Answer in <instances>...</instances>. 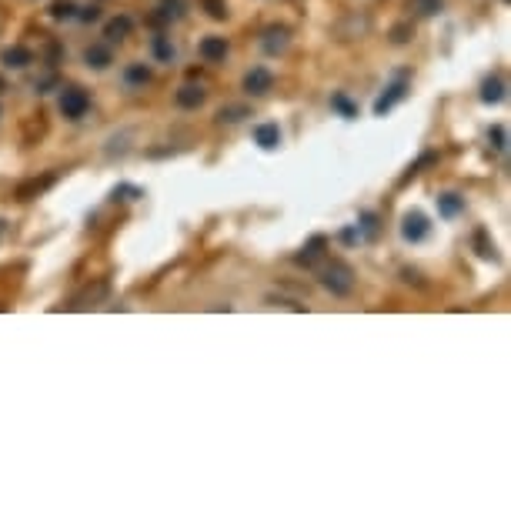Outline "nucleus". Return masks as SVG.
Here are the masks:
<instances>
[{
    "instance_id": "11",
    "label": "nucleus",
    "mask_w": 511,
    "mask_h": 511,
    "mask_svg": "<svg viewBox=\"0 0 511 511\" xmlns=\"http://www.w3.org/2000/svg\"><path fill=\"white\" fill-rule=\"evenodd\" d=\"M461 211H464V197H458V194H441V197H438V214H441V218H458Z\"/></svg>"
},
{
    "instance_id": "1",
    "label": "nucleus",
    "mask_w": 511,
    "mask_h": 511,
    "mask_svg": "<svg viewBox=\"0 0 511 511\" xmlns=\"http://www.w3.org/2000/svg\"><path fill=\"white\" fill-rule=\"evenodd\" d=\"M318 278H321V284H324V291H331L334 297H347V294L355 291V271L347 268L345 261L324 264Z\"/></svg>"
},
{
    "instance_id": "22",
    "label": "nucleus",
    "mask_w": 511,
    "mask_h": 511,
    "mask_svg": "<svg viewBox=\"0 0 511 511\" xmlns=\"http://www.w3.org/2000/svg\"><path fill=\"white\" fill-rule=\"evenodd\" d=\"M361 230H364V234H368V238H374V234H378V218H374V214H371V211H364V214H361L358 234H361Z\"/></svg>"
},
{
    "instance_id": "19",
    "label": "nucleus",
    "mask_w": 511,
    "mask_h": 511,
    "mask_svg": "<svg viewBox=\"0 0 511 511\" xmlns=\"http://www.w3.org/2000/svg\"><path fill=\"white\" fill-rule=\"evenodd\" d=\"M488 141H491L495 151H505V147H508V130L501 128V124H495V128L488 130Z\"/></svg>"
},
{
    "instance_id": "21",
    "label": "nucleus",
    "mask_w": 511,
    "mask_h": 511,
    "mask_svg": "<svg viewBox=\"0 0 511 511\" xmlns=\"http://www.w3.org/2000/svg\"><path fill=\"white\" fill-rule=\"evenodd\" d=\"M74 4H70V0H57V4H54L51 7V17H57V20H67V17H74Z\"/></svg>"
},
{
    "instance_id": "20",
    "label": "nucleus",
    "mask_w": 511,
    "mask_h": 511,
    "mask_svg": "<svg viewBox=\"0 0 511 511\" xmlns=\"http://www.w3.org/2000/svg\"><path fill=\"white\" fill-rule=\"evenodd\" d=\"M441 0H414V11L424 13V17H435V13H441Z\"/></svg>"
},
{
    "instance_id": "10",
    "label": "nucleus",
    "mask_w": 511,
    "mask_h": 511,
    "mask_svg": "<svg viewBox=\"0 0 511 511\" xmlns=\"http://www.w3.org/2000/svg\"><path fill=\"white\" fill-rule=\"evenodd\" d=\"M204 87L201 84H184V87L178 90V104L180 107H187V111H194V107H201L204 104Z\"/></svg>"
},
{
    "instance_id": "24",
    "label": "nucleus",
    "mask_w": 511,
    "mask_h": 511,
    "mask_svg": "<svg viewBox=\"0 0 511 511\" xmlns=\"http://www.w3.org/2000/svg\"><path fill=\"white\" fill-rule=\"evenodd\" d=\"M241 117H247V111L244 107H228V111H221L218 121L221 124H234V121H241Z\"/></svg>"
},
{
    "instance_id": "13",
    "label": "nucleus",
    "mask_w": 511,
    "mask_h": 511,
    "mask_svg": "<svg viewBox=\"0 0 511 511\" xmlns=\"http://www.w3.org/2000/svg\"><path fill=\"white\" fill-rule=\"evenodd\" d=\"M481 101L485 104H501L505 101V80L501 77H488L481 84Z\"/></svg>"
},
{
    "instance_id": "16",
    "label": "nucleus",
    "mask_w": 511,
    "mask_h": 511,
    "mask_svg": "<svg viewBox=\"0 0 511 511\" xmlns=\"http://www.w3.org/2000/svg\"><path fill=\"white\" fill-rule=\"evenodd\" d=\"M331 107H334V111H338L341 117H347V121H351V117H358V107L347 101L345 94H334V97H331Z\"/></svg>"
},
{
    "instance_id": "5",
    "label": "nucleus",
    "mask_w": 511,
    "mask_h": 511,
    "mask_svg": "<svg viewBox=\"0 0 511 511\" xmlns=\"http://www.w3.org/2000/svg\"><path fill=\"white\" fill-rule=\"evenodd\" d=\"M405 94H408V80H401V77H398L395 84H388V87H384V94L374 101V114L381 117L384 111H391L398 101H405Z\"/></svg>"
},
{
    "instance_id": "8",
    "label": "nucleus",
    "mask_w": 511,
    "mask_h": 511,
    "mask_svg": "<svg viewBox=\"0 0 511 511\" xmlns=\"http://www.w3.org/2000/svg\"><path fill=\"white\" fill-rule=\"evenodd\" d=\"M254 141H257V147L274 151V147L281 144V128H278V124H257V128H254Z\"/></svg>"
},
{
    "instance_id": "23",
    "label": "nucleus",
    "mask_w": 511,
    "mask_h": 511,
    "mask_svg": "<svg viewBox=\"0 0 511 511\" xmlns=\"http://www.w3.org/2000/svg\"><path fill=\"white\" fill-rule=\"evenodd\" d=\"M154 54H157L161 61H174V47H171L164 37H154Z\"/></svg>"
},
{
    "instance_id": "25",
    "label": "nucleus",
    "mask_w": 511,
    "mask_h": 511,
    "mask_svg": "<svg viewBox=\"0 0 511 511\" xmlns=\"http://www.w3.org/2000/svg\"><path fill=\"white\" fill-rule=\"evenodd\" d=\"M207 7H211L207 13H211V17H218V20H221V17H228V7H224L221 0H207Z\"/></svg>"
},
{
    "instance_id": "3",
    "label": "nucleus",
    "mask_w": 511,
    "mask_h": 511,
    "mask_svg": "<svg viewBox=\"0 0 511 511\" xmlns=\"http://www.w3.org/2000/svg\"><path fill=\"white\" fill-rule=\"evenodd\" d=\"M428 230H431V224H428V218H424L421 211H408L405 218H401V238L411 244H418L428 238Z\"/></svg>"
},
{
    "instance_id": "17",
    "label": "nucleus",
    "mask_w": 511,
    "mask_h": 511,
    "mask_svg": "<svg viewBox=\"0 0 511 511\" xmlns=\"http://www.w3.org/2000/svg\"><path fill=\"white\" fill-rule=\"evenodd\" d=\"M184 13V0H161V20H178Z\"/></svg>"
},
{
    "instance_id": "15",
    "label": "nucleus",
    "mask_w": 511,
    "mask_h": 511,
    "mask_svg": "<svg viewBox=\"0 0 511 511\" xmlns=\"http://www.w3.org/2000/svg\"><path fill=\"white\" fill-rule=\"evenodd\" d=\"M51 184H54V174H47L44 180H30V184H24V187L17 191V197H20V201H30V194H40L44 187H51Z\"/></svg>"
},
{
    "instance_id": "14",
    "label": "nucleus",
    "mask_w": 511,
    "mask_h": 511,
    "mask_svg": "<svg viewBox=\"0 0 511 511\" xmlns=\"http://www.w3.org/2000/svg\"><path fill=\"white\" fill-rule=\"evenodd\" d=\"M124 80H128V87H144L147 80H151V70L144 64H130L128 74H124Z\"/></svg>"
},
{
    "instance_id": "12",
    "label": "nucleus",
    "mask_w": 511,
    "mask_h": 511,
    "mask_svg": "<svg viewBox=\"0 0 511 511\" xmlns=\"http://www.w3.org/2000/svg\"><path fill=\"white\" fill-rule=\"evenodd\" d=\"M84 61H87V67H94V70H104L114 57H111V51H107L104 44H90L87 51H84Z\"/></svg>"
},
{
    "instance_id": "9",
    "label": "nucleus",
    "mask_w": 511,
    "mask_h": 511,
    "mask_svg": "<svg viewBox=\"0 0 511 511\" xmlns=\"http://www.w3.org/2000/svg\"><path fill=\"white\" fill-rule=\"evenodd\" d=\"M130 27H134V20H130L128 13H121V17H114L111 24L104 27V37L111 40V44H121V40L130 34Z\"/></svg>"
},
{
    "instance_id": "26",
    "label": "nucleus",
    "mask_w": 511,
    "mask_h": 511,
    "mask_svg": "<svg viewBox=\"0 0 511 511\" xmlns=\"http://www.w3.org/2000/svg\"><path fill=\"white\" fill-rule=\"evenodd\" d=\"M97 17H101L97 7H84V11H80V20H97Z\"/></svg>"
},
{
    "instance_id": "27",
    "label": "nucleus",
    "mask_w": 511,
    "mask_h": 511,
    "mask_svg": "<svg viewBox=\"0 0 511 511\" xmlns=\"http://www.w3.org/2000/svg\"><path fill=\"white\" fill-rule=\"evenodd\" d=\"M408 34H411L408 27H395V37H391V40H395V44H405V40H408Z\"/></svg>"
},
{
    "instance_id": "2",
    "label": "nucleus",
    "mask_w": 511,
    "mask_h": 511,
    "mask_svg": "<svg viewBox=\"0 0 511 511\" xmlns=\"http://www.w3.org/2000/svg\"><path fill=\"white\" fill-rule=\"evenodd\" d=\"M87 107H90V97L80 87H67L64 94H61V114H64L67 121H80V117L87 114Z\"/></svg>"
},
{
    "instance_id": "4",
    "label": "nucleus",
    "mask_w": 511,
    "mask_h": 511,
    "mask_svg": "<svg viewBox=\"0 0 511 511\" xmlns=\"http://www.w3.org/2000/svg\"><path fill=\"white\" fill-rule=\"evenodd\" d=\"M274 87V74H271L268 67H251L247 74H244V90L247 94H268V90Z\"/></svg>"
},
{
    "instance_id": "7",
    "label": "nucleus",
    "mask_w": 511,
    "mask_h": 511,
    "mask_svg": "<svg viewBox=\"0 0 511 511\" xmlns=\"http://www.w3.org/2000/svg\"><path fill=\"white\" fill-rule=\"evenodd\" d=\"M0 64L4 67H13V70H20V67H27V64H34V54L27 51V47H7V51L0 54Z\"/></svg>"
},
{
    "instance_id": "6",
    "label": "nucleus",
    "mask_w": 511,
    "mask_h": 511,
    "mask_svg": "<svg viewBox=\"0 0 511 511\" xmlns=\"http://www.w3.org/2000/svg\"><path fill=\"white\" fill-rule=\"evenodd\" d=\"M201 57H204L207 64H218L228 57V40L224 37H204L201 40Z\"/></svg>"
},
{
    "instance_id": "18",
    "label": "nucleus",
    "mask_w": 511,
    "mask_h": 511,
    "mask_svg": "<svg viewBox=\"0 0 511 511\" xmlns=\"http://www.w3.org/2000/svg\"><path fill=\"white\" fill-rule=\"evenodd\" d=\"M321 247H324V238H314V241H311L304 251L297 254V264H314V257L321 254Z\"/></svg>"
}]
</instances>
